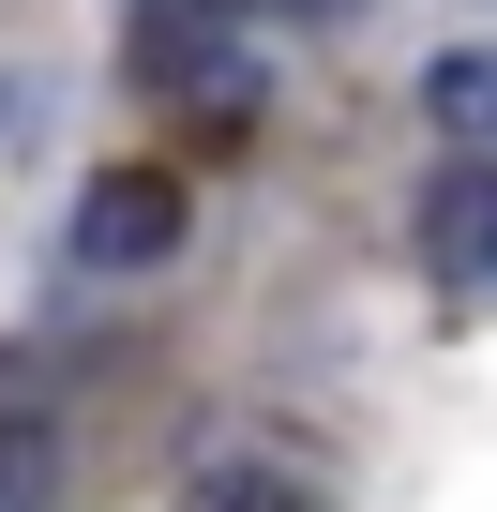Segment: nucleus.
I'll use <instances>...</instances> for the list:
<instances>
[{
  "label": "nucleus",
  "mask_w": 497,
  "mask_h": 512,
  "mask_svg": "<svg viewBox=\"0 0 497 512\" xmlns=\"http://www.w3.org/2000/svg\"><path fill=\"white\" fill-rule=\"evenodd\" d=\"M166 241H181V181L166 166H106L76 196V256H106V272H151Z\"/></svg>",
  "instance_id": "f257e3e1"
},
{
  "label": "nucleus",
  "mask_w": 497,
  "mask_h": 512,
  "mask_svg": "<svg viewBox=\"0 0 497 512\" xmlns=\"http://www.w3.org/2000/svg\"><path fill=\"white\" fill-rule=\"evenodd\" d=\"M422 256L437 272H497V166H467V181L422 196Z\"/></svg>",
  "instance_id": "f03ea898"
},
{
  "label": "nucleus",
  "mask_w": 497,
  "mask_h": 512,
  "mask_svg": "<svg viewBox=\"0 0 497 512\" xmlns=\"http://www.w3.org/2000/svg\"><path fill=\"white\" fill-rule=\"evenodd\" d=\"M46 497V422H0V512Z\"/></svg>",
  "instance_id": "39448f33"
},
{
  "label": "nucleus",
  "mask_w": 497,
  "mask_h": 512,
  "mask_svg": "<svg viewBox=\"0 0 497 512\" xmlns=\"http://www.w3.org/2000/svg\"><path fill=\"white\" fill-rule=\"evenodd\" d=\"M302 16H362V0H302Z\"/></svg>",
  "instance_id": "423d86ee"
},
{
  "label": "nucleus",
  "mask_w": 497,
  "mask_h": 512,
  "mask_svg": "<svg viewBox=\"0 0 497 512\" xmlns=\"http://www.w3.org/2000/svg\"><path fill=\"white\" fill-rule=\"evenodd\" d=\"M422 106H437L452 136H482V151H497V46H452V61L422 76Z\"/></svg>",
  "instance_id": "20e7f679"
},
{
  "label": "nucleus",
  "mask_w": 497,
  "mask_h": 512,
  "mask_svg": "<svg viewBox=\"0 0 497 512\" xmlns=\"http://www.w3.org/2000/svg\"><path fill=\"white\" fill-rule=\"evenodd\" d=\"M196 512H317V467H287V452H226V467L196 482Z\"/></svg>",
  "instance_id": "7ed1b4c3"
}]
</instances>
